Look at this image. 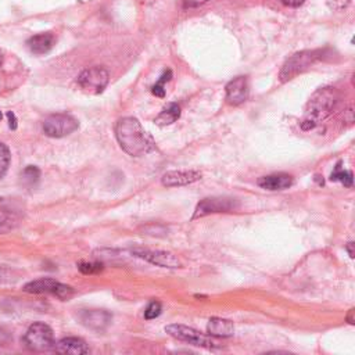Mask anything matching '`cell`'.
I'll list each match as a JSON object with an SVG mask.
<instances>
[{"instance_id": "6da1fadb", "label": "cell", "mask_w": 355, "mask_h": 355, "mask_svg": "<svg viewBox=\"0 0 355 355\" xmlns=\"http://www.w3.org/2000/svg\"><path fill=\"white\" fill-rule=\"evenodd\" d=\"M115 136L121 148L132 157L148 154L155 148L153 137L143 129L141 123L132 116L118 119L115 123Z\"/></svg>"}, {"instance_id": "7a4b0ae2", "label": "cell", "mask_w": 355, "mask_h": 355, "mask_svg": "<svg viewBox=\"0 0 355 355\" xmlns=\"http://www.w3.org/2000/svg\"><path fill=\"white\" fill-rule=\"evenodd\" d=\"M340 100V94L334 87H323L318 90L309 100L305 116L301 122L302 130H311L322 121L333 114Z\"/></svg>"}, {"instance_id": "3957f363", "label": "cell", "mask_w": 355, "mask_h": 355, "mask_svg": "<svg viewBox=\"0 0 355 355\" xmlns=\"http://www.w3.org/2000/svg\"><path fill=\"white\" fill-rule=\"evenodd\" d=\"M326 50H304L291 55L283 65L280 71V80L287 82L295 78L298 73L306 71L312 64L319 61Z\"/></svg>"}, {"instance_id": "277c9868", "label": "cell", "mask_w": 355, "mask_h": 355, "mask_svg": "<svg viewBox=\"0 0 355 355\" xmlns=\"http://www.w3.org/2000/svg\"><path fill=\"white\" fill-rule=\"evenodd\" d=\"M165 331L169 336H172V337H175L180 341L189 343L191 345H196V347L208 348V349H214V348L220 347V343L216 338H214L212 336L200 333L198 330H196L193 327H189V326H184V324H178V323L168 324L165 327Z\"/></svg>"}, {"instance_id": "5b68a950", "label": "cell", "mask_w": 355, "mask_h": 355, "mask_svg": "<svg viewBox=\"0 0 355 355\" xmlns=\"http://www.w3.org/2000/svg\"><path fill=\"white\" fill-rule=\"evenodd\" d=\"M53 330L43 322H35L29 326L24 336L25 345L32 351H47L54 344Z\"/></svg>"}, {"instance_id": "8992f818", "label": "cell", "mask_w": 355, "mask_h": 355, "mask_svg": "<svg viewBox=\"0 0 355 355\" xmlns=\"http://www.w3.org/2000/svg\"><path fill=\"white\" fill-rule=\"evenodd\" d=\"M24 291L31 294H51L60 300H69L73 295V288L54 279H39L24 286Z\"/></svg>"}, {"instance_id": "52a82bcc", "label": "cell", "mask_w": 355, "mask_h": 355, "mask_svg": "<svg viewBox=\"0 0 355 355\" xmlns=\"http://www.w3.org/2000/svg\"><path fill=\"white\" fill-rule=\"evenodd\" d=\"M79 128V122L69 114H53L43 122V132L50 137H64Z\"/></svg>"}, {"instance_id": "ba28073f", "label": "cell", "mask_w": 355, "mask_h": 355, "mask_svg": "<svg viewBox=\"0 0 355 355\" xmlns=\"http://www.w3.org/2000/svg\"><path fill=\"white\" fill-rule=\"evenodd\" d=\"M110 75L108 71L103 67H92L80 72L78 76V85L87 93L98 94L108 85Z\"/></svg>"}, {"instance_id": "9c48e42d", "label": "cell", "mask_w": 355, "mask_h": 355, "mask_svg": "<svg viewBox=\"0 0 355 355\" xmlns=\"http://www.w3.org/2000/svg\"><path fill=\"white\" fill-rule=\"evenodd\" d=\"M239 208V202L234 198L230 197H207L202 198L193 214V219L207 216L209 214H218V212H230L233 209Z\"/></svg>"}, {"instance_id": "30bf717a", "label": "cell", "mask_w": 355, "mask_h": 355, "mask_svg": "<svg viewBox=\"0 0 355 355\" xmlns=\"http://www.w3.org/2000/svg\"><path fill=\"white\" fill-rule=\"evenodd\" d=\"M137 258H141L153 265L161 266V268H171L176 269L180 268V261L178 257H175L172 252L161 251V250H147V248H135L132 251Z\"/></svg>"}, {"instance_id": "8fae6325", "label": "cell", "mask_w": 355, "mask_h": 355, "mask_svg": "<svg viewBox=\"0 0 355 355\" xmlns=\"http://www.w3.org/2000/svg\"><path fill=\"white\" fill-rule=\"evenodd\" d=\"M226 100L232 105L244 103L248 97V80L245 76H237L226 85Z\"/></svg>"}, {"instance_id": "7c38bea8", "label": "cell", "mask_w": 355, "mask_h": 355, "mask_svg": "<svg viewBox=\"0 0 355 355\" xmlns=\"http://www.w3.org/2000/svg\"><path fill=\"white\" fill-rule=\"evenodd\" d=\"M201 179V173L197 171H169L162 175L161 183L166 187L186 186Z\"/></svg>"}, {"instance_id": "4fadbf2b", "label": "cell", "mask_w": 355, "mask_h": 355, "mask_svg": "<svg viewBox=\"0 0 355 355\" xmlns=\"http://www.w3.org/2000/svg\"><path fill=\"white\" fill-rule=\"evenodd\" d=\"M79 319L82 324L92 330L101 331L104 330L108 323L111 322V315L107 311H100V309H90V311H83L79 315Z\"/></svg>"}, {"instance_id": "5bb4252c", "label": "cell", "mask_w": 355, "mask_h": 355, "mask_svg": "<svg viewBox=\"0 0 355 355\" xmlns=\"http://www.w3.org/2000/svg\"><path fill=\"white\" fill-rule=\"evenodd\" d=\"M53 349L58 354H71V355H83L89 352V347L85 340L79 337H65L53 344Z\"/></svg>"}, {"instance_id": "9a60e30c", "label": "cell", "mask_w": 355, "mask_h": 355, "mask_svg": "<svg viewBox=\"0 0 355 355\" xmlns=\"http://www.w3.org/2000/svg\"><path fill=\"white\" fill-rule=\"evenodd\" d=\"M258 186L269 190V191H276V190H284L293 186L294 179L288 173H273L268 176H262L258 179Z\"/></svg>"}, {"instance_id": "2e32d148", "label": "cell", "mask_w": 355, "mask_h": 355, "mask_svg": "<svg viewBox=\"0 0 355 355\" xmlns=\"http://www.w3.org/2000/svg\"><path fill=\"white\" fill-rule=\"evenodd\" d=\"M54 44H55V37L51 32L33 35L26 42V46H28L29 51L33 53V54H37V55L49 53L53 49Z\"/></svg>"}, {"instance_id": "e0dca14e", "label": "cell", "mask_w": 355, "mask_h": 355, "mask_svg": "<svg viewBox=\"0 0 355 355\" xmlns=\"http://www.w3.org/2000/svg\"><path fill=\"white\" fill-rule=\"evenodd\" d=\"M207 331L209 336L212 337H222V338H226V337H232L233 333H234V326H233V322L229 320V319H223V318H218V316H214L208 320V324H207Z\"/></svg>"}, {"instance_id": "ac0fdd59", "label": "cell", "mask_w": 355, "mask_h": 355, "mask_svg": "<svg viewBox=\"0 0 355 355\" xmlns=\"http://www.w3.org/2000/svg\"><path fill=\"white\" fill-rule=\"evenodd\" d=\"M180 116V107L178 103H169L166 104L162 111L155 116L154 122L159 126H166L178 121Z\"/></svg>"}, {"instance_id": "d6986e66", "label": "cell", "mask_w": 355, "mask_h": 355, "mask_svg": "<svg viewBox=\"0 0 355 355\" xmlns=\"http://www.w3.org/2000/svg\"><path fill=\"white\" fill-rule=\"evenodd\" d=\"M341 161H338L330 175V180L331 182H341L345 187H351L354 183V176L351 171H347L341 166Z\"/></svg>"}, {"instance_id": "ffe728a7", "label": "cell", "mask_w": 355, "mask_h": 355, "mask_svg": "<svg viewBox=\"0 0 355 355\" xmlns=\"http://www.w3.org/2000/svg\"><path fill=\"white\" fill-rule=\"evenodd\" d=\"M39 179H40V169L35 165H28L21 173V183L28 189L36 187V184L39 183Z\"/></svg>"}, {"instance_id": "44dd1931", "label": "cell", "mask_w": 355, "mask_h": 355, "mask_svg": "<svg viewBox=\"0 0 355 355\" xmlns=\"http://www.w3.org/2000/svg\"><path fill=\"white\" fill-rule=\"evenodd\" d=\"M17 220L18 219H17V215L14 211L0 205V233L12 229L14 225L17 223Z\"/></svg>"}, {"instance_id": "7402d4cb", "label": "cell", "mask_w": 355, "mask_h": 355, "mask_svg": "<svg viewBox=\"0 0 355 355\" xmlns=\"http://www.w3.org/2000/svg\"><path fill=\"white\" fill-rule=\"evenodd\" d=\"M172 78V71L171 69H165L162 72V75L159 76V79L151 87V93L157 97H164L165 96V83L169 82Z\"/></svg>"}, {"instance_id": "603a6c76", "label": "cell", "mask_w": 355, "mask_h": 355, "mask_svg": "<svg viewBox=\"0 0 355 355\" xmlns=\"http://www.w3.org/2000/svg\"><path fill=\"white\" fill-rule=\"evenodd\" d=\"M10 159H11V154H10L8 147L4 143H0V179L8 171Z\"/></svg>"}, {"instance_id": "cb8c5ba5", "label": "cell", "mask_w": 355, "mask_h": 355, "mask_svg": "<svg viewBox=\"0 0 355 355\" xmlns=\"http://www.w3.org/2000/svg\"><path fill=\"white\" fill-rule=\"evenodd\" d=\"M103 263L100 262H79L78 263V269L83 273V275H94L103 270Z\"/></svg>"}, {"instance_id": "d4e9b609", "label": "cell", "mask_w": 355, "mask_h": 355, "mask_svg": "<svg viewBox=\"0 0 355 355\" xmlns=\"http://www.w3.org/2000/svg\"><path fill=\"white\" fill-rule=\"evenodd\" d=\"M161 312H162V305H161V302H159V301H151V302L147 305V308L144 309V318H146L147 320H151V319L158 318V316L161 315Z\"/></svg>"}, {"instance_id": "484cf974", "label": "cell", "mask_w": 355, "mask_h": 355, "mask_svg": "<svg viewBox=\"0 0 355 355\" xmlns=\"http://www.w3.org/2000/svg\"><path fill=\"white\" fill-rule=\"evenodd\" d=\"M327 6L331 8V10H336V11H340V10H344L345 7H348V4L351 3V0H326Z\"/></svg>"}, {"instance_id": "4316f807", "label": "cell", "mask_w": 355, "mask_h": 355, "mask_svg": "<svg viewBox=\"0 0 355 355\" xmlns=\"http://www.w3.org/2000/svg\"><path fill=\"white\" fill-rule=\"evenodd\" d=\"M208 0H184L183 1V7L184 8H196V7H200L202 6L204 3H207Z\"/></svg>"}, {"instance_id": "83f0119b", "label": "cell", "mask_w": 355, "mask_h": 355, "mask_svg": "<svg viewBox=\"0 0 355 355\" xmlns=\"http://www.w3.org/2000/svg\"><path fill=\"white\" fill-rule=\"evenodd\" d=\"M7 119H8V126H10L11 129H17V116H15V114L11 112V111H8V112H7Z\"/></svg>"}, {"instance_id": "f1b7e54d", "label": "cell", "mask_w": 355, "mask_h": 355, "mask_svg": "<svg viewBox=\"0 0 355 355\" xmlns=\"http://www.w3.org/2000/svg\"><path fill=\"white\" fill-rule=\"evenodd\" d=\"M305 0H282V3L284 6H288V7H300Z\"/></svg>"}, {"instance_id": "f546056e", "label": "cell", "mask_w": 355, "mask_h": 355, "mask_svg": "<svg viewBox=\"0 0 355 355\" xmlns=\"http://www.w3.org/2000/svg\"><path fill=\"white\" fill-rule=\"evenodd\" d=\"M352 247H354V243H352V241H349V243L345 245V250L348 251V255H349L351 258H354V251H352Z\"/></svg>"}, {"instance_id": "4dcf8cb0", "label": "cell", "mask_w": 355, "mask_h": 355, "mask_svg": "<svg viewBox=\"0 0 355 355\" xmlns=\"http://www.w3.org/2000/svg\"><path fill=\"white\" fill-rule=\"evenodd\" d=\"M10 280L8 279V273L4 270V269H0V282H3V280Z\"/></svg>"}, {"instance_id": "1f68e13d", "label": "cell", "mask_w": 355, "mask_h": 355, "mask_svg": "<svg viewBox=\"0 0 355 355\" xmlns=\"http://www.w3.org/2000/svg\"><path fill=\"white\" fill-rule=\"evenodd\" d=\"M354 309H349V313H348V316H347V320H348V323L349 324H354Z\"/></svg>"}, {"instance_id": "d6a6232c", "label": "cell", "mask_w": 355, "mask_h": 355, "mask_svg": "<svg viewBox=\"0 0 355 355\" xmlns=\"http://www.w3.org/2000/svg\"><path fill=\"white\" fill-rule=\"evenodd\" d=\"M3 61H4V54H3V50L0 49V67L3 65Z\"/></svg>"}, {"instance_id": "836d02e7", "label": "cell", "mask_w": 355, "mask_h": 355, "mask_svg": "<svg viewBox=\"0 0 355 355\" xmlns=\"http://www.w3.org/2000/svg\"><path fill=\"white\" fill-rule=\"evenodd\" d=\"M1 118H3V114H1V111H0V121H1Z\"/></svg>"}]
</instances>
